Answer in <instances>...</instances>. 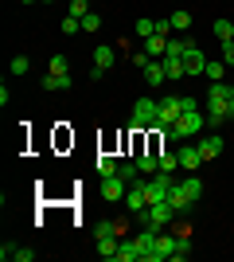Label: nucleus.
Returning a JSON list of instances; mask_svg holds the SVG:
<instances>
[{"label": "nucleus", "instance_id": "nucleus-1", "mask_svg": "<svg viewBox=\"0 0 234 262\" xmlns=\"http://www.w3.org/2000/svg\"><path fill=\"white\" fill-rule=\"evenodd\" d=\"M156 121H160V102H152V98H137V102H133V133L156 129Z\"/></svg>", "mask_w": 234, "mask_h": 262}, {"label": "nucleus", "instance_id": "nucleus-2", "mask_svg": "<svg viewBox=\"0 0 234 262\" xmlns=\"http://www.w3.org/2000/svg\"><path fill=\"white\" fill-rule=\"evenodd\" d=\"M176 247H179V235H172V231H160L145 262H164V258H172V254H176Z\"/></svg>", "mask_w": 234, "mask_h": 262}, {"label": "nucleus", "instance_id": "nucleus-3", "mask_svg": "<svg viewBox=\"0 0 234 262\" xmlns=\"http://www.w3.org/2000/svg\"><path fill=\"white\" fill-rule=\"evenodd\" d=\"M176 219V208L168 204V200H160V204H148V211H145V223L148 227H156V231H168V223Z\"/></svg>", "mask_w": 234, "mask_h": 262}, {"label": "nucleus", "instance_id": "nucleus-4", "mask_svg": "<svg viewBox=\"0 0 234 262\" xmlns=\"http://www.w3.org/2000/svg\"><path fill=\"white\" fill-rule=\"evenodd\" d=\"M230 98H234V86H226V82H211V90H207V114H226Z\"/></svg>", "mask_w": 234, "mask_h": 262}, {"label": "nucleus", "instance_id": "nucleus-5", "mask_svg": "<svg viewBox=\"0 0 234 262\" xmlns=\"http://www.w3.org/2000/svg\"><path fill=\"white\" fill-rule=\"evenodd\" d=\"M203 125H207V118H203L199 110H188V114H179L176 121V133H179V141H188V137H199Z\"/></svg>", "mask_w": 234, "mask_h": 262}, {"label": "nucleus", "instance_id": "nucleus-6", "mask_svg": "<svg viewBox=\"0 0 234 262\" xmlns=\"http://www.w3.org/2000/svg\"><path fill=\"white\" fill-rule=\"evenodd\" d=\"M125 192H129V180L125 176H101V200H125Z\"/></svg>", "mask_w": 234, "mask_h": 262}, {"label": "nucleus", "instance_id": "nucleus-7", "mask_svg": "<svg viewBox=\"0 0 234 262\" xmlns=\"http://www.w3.org/2000/svg\"><path fill=\"white\" fill-rule=\"evenodd\" d=\"M184 71H188V75H195V78H199L203 71H207V55H203L195 43H188V47H184Z\"/></svg>", "mask_w": 234, "mask_h": 262}, {"label": "nucleus", "instance_id": "nucleus-8", "mask_svg": "<svg viewBox=\"0 0 234 262\" xmlns=\"http://www.w3.org/2000/svg\"><path fill=\"white\" fill-rule=\"evenodd\" d=\"M125 208L133 211V215H145L148 211V200H145V188L141 184H129V192H125V200H121Z\"/></svg>", "mask_w": 234, "mask_h": 262}, {"label": "nucleus", "instance_id": "nucleus-9", "mask_svg": "<svg viewBox=\"0 0 234 262\" xmlns=\"http://www.w3.org/2000/svg\"><path fill=\"white\" fill-rule=\"evenodd\" d=\"M199 164H203L199 145H184V149H179V168H184V172H199Z\"/></svg>", "mask_w": 234, "mask_h": 262}, {"label": "nucleus", "instance_id": "nucleus-10", "mask_svg": "<svg viewBox=\"0 0 234 262\" xmlns=\"http://www.w3.org/2000/svg\"><path fill=\"white\" fill-rule=\"evenodd\" d=\"M113 63H117V47L113 43H98L94 47V67H98V71H110Z\"/></svg>", "mask_w": 234, "mask_h": 262}, {"label": "nucleus", "instance_id": "nucleus-11", "mask_svg": "<svg viewBox=\"0 0 234 262\" xmlns=\"http://www.w3.org/2000/svg\"><path fill=\"white\" fill-rule=\"evenodd\" d=\"M179 114H184L179 98H164V102H160V121H156V129H160V125H172V121H179Z\"/></svg>", "mask_w": 234, "mask_h": 262}, {"label": "nucleus", "instance_id": "nucleus-12", "mask_svg": "<svg viewBox=\"0 0 234 262\" xmlns=\"http://www.w3.org/2000/svg\"><path fill=\"white\" fill-rule=\"evenodd\" d=\"M199 153H203V161H215V157L223 153V137H219V133H207V137H199Z\"/></svg>", "mask_w": 234, "mask_h": 262}, {"label": "nucleus", "instance_id": "nucleus-13", "mask_svg": "<svg viewBox=\"0 0 234 262\" xmlns=\"http://www.w3.org/2000/svg\"><path fill=\"white\" fill-rule=\"evenodd\" d=\"M168 204H172V208H176V215H188V211H191V204H195V200H191L188 192H184V188H179V180H176V188H172V192H168Z\"/></svg>", "mask_w": 234, "mask_h": 262}, {"label": "nucleus", "instance_id": "nucleus-14", "mask_svg": "<svg viewBox=\"0 0 234 262\" xmlns=\"http://www.w3.org/2000/svg\"><path fill=\"white\" fill-rule=\"evenodd\" d=\"M156 235H160V231H156V227H145V231H141V235H133L137 251H141V258H148V251H152V243H156Z\"/></svg>", "mask_w": 234, "mask_h": 262}, {"label": "nucleus", "instance_id": "nucleus-15", "mask_svg": "<svg viewBox=\"0 0 234 262\" xmlns=\"http://www.w3.org/2000/svg\"><path fill=\"white\" fill-rule=\"evenodd\" d=\"M164 75H168V82H176V78H184L188 71H184V59L179 55H164Z\"/></svg>", "mask_w": 234, "mask_h": 262}, {"label": "nucleus", "instance_id": "nucleus-16", "mask_svg": "<svg viewBox=\"0 0 234 262\" xmlns=\"http://www.w3.org/2000/svg\"><path fill=\"white\" fill-rule=\"evenodd\" d=\"M145 82H148V86H164V82H168V75H164V63H156V59H152V63L145 67Z\"/></svg>", "mask_w": 234, "mask_h": 262}, {"label": "nucleus", "instance_id": "nucleus-17", "mask_svg": "<svg viewBox=\"0 0 234 262\" xmlns=\"http://www.w3.org/2000/svg\"><path fill=\"white\" fill-rule=\"evenodd\" d=\"M145 51L152 55V59H164V55H168V35H148V39H145Z\"/></svg>", "mask_w": 234, "mask_h": 262}, {"label": "nucleus", "instance_id": "nucleus-18", "mask_svg": "<svg viewBox=\"0 0 234 262\" xmlns=\"http://www.w3.org/2000/svg\"><path fill=\"white\" fill-rule=\"evenodd\" d=\"M43 90L55 94V90H70V75H47L43 78Z\"/></svg>", "mask_w": 234, "mask_h": 262}, {"label": "nucleus", "instance_id": "nucleus-19", "mask_svg": "<svg viewBox=\"0 0 234 262\" xmlns=\"http://www.w3.org/2000/svg\"><path fill=\"white\" fill-rule=\"evenodd\" d=\"M117 247H121V243H117V235L98 239V254H101V258H117Z\"/></svg>", "mask_w": 234, "mask_h": 262}, {"label": "nucleus", "instance_id": "nucleus-20", "mask_svg": "<svg viewBox=\"0 0 234 262\" xmlns=\"http://www.w3.org/2000/svg\"><path fill=\"white\" fill-rule=\"evenodd\" d=\"M179 188H184L191 200H199V196H203V180H199L195 172H188V180H179Z\"/></svg>", "mask_w": 234, "mask_h": 262}, {"label": "nucleus", "instance_id": "nucleus-21", "mask_svg": "<svg viewBox=\"0 0 234 262\" xmlns=\"http://www.w3.org/2000/svg\"><path fill=\"white\" fill-rule=\"evenodd\" d=\"M47 75H70V59H67V55H51V63H47Z\"/></svg>", "mask_w": 234, "mask_h": 262}, {"label": "nucleus", "instance_id": "nucleus-22", "mask_svg": "<svg viewBox=\"0 0 234 262\" xmlns=\"http://www.w3.org/2000/svg\"><path fill=\"white\" fill-rule=\"evenodd\" d=\"M215 35H219V43H230L234 39V24L230 20H215Z\"/></svg>", "mask_w": 234, "mask_h": 262}, {"label": "nucleus", "instance_id": "nucleus-23", "mask_svg": "<svg viewBox=\"0 0 234 262\" xmlns=\"http://www.w3.org/2000/svg\"><path fill=\"white\" fill-rule=\"evenodd\" d=\"M160 157V172H176L179 168V153H156Z\"/></svg>", "mask_w": 234, "mask_h": 262}, {"label": "nucleus", "instance_id": "nucleus-24", "mask_svg": "<svg viewBox=\"0 0 234 262\" xmlns=\"http://www.w3.org/2000/svg\"><path fill=\"white\" fill-rule=\"evenodd\" d=\"M117 258H121V262H137V258H141L137 243H121V247H117Z\"/></svg>", "mask_w": 234, "mask_h": 262}, {"label": "nucleus", "instance_id": "nucleus-25", "mask_svg": "<svg viewBox=\"0 0 234 262\" xmlns=\"http://www.w3.org/2000/svg\"><path fill=\"white\" fill-rule=\"evenodd\" d=\"M8 71L12 75H28V71H32V59H28V55H16V59L8 63Z\"/></svg>", "mask_w": 234, "mask_h": 262}, {"label": "nucleus", "instance_id": "nucleus-26", "mask_svg": "<svg viewBox=\"0 0 234 262\" xmlns=\"http://www.w3.org/2000/svg\"><path fill=\"white\" fill-rule=\"evenodd\" d=\"M133 35H141V39L156 35V20H137V24H133Z\"/></svg>", "mask_w": 234, "mask_h": 262}, {"label": "nucleus", "instance_id": "nucleus-27", "mask_svg": "<svg viewBox=\"0 0 234 262\" xmlns=\"http://www.w3.org/2000/svg\"><path fill=\"white\" fill-rule=\"evenodd\" d=\"M172 28H176V32H188V28H191V16L184 8H176V12H172Z\"/></svg>", "mask_w": 234, "mask_h": 262}, {"label": "nucleus", "instance_id": "nucleus-28", "mask_svg": "<svg viewBox=\"0 0 234 262\" xmlns=\"http://www.w3.org/2000/svg\"><path fill=\"white\" fill-rule=\"evenodd\" d=\"M203 75L211 78V82H223V78H226V63H207V71H203Z\"/></svg>", "mask_w": 234, "mask_h": 262}, {"label": "nucleus", "instance_id": "nucleus-29", "mask_svg": "<svg viewBox=\"0 0 234 262\" xmlns=\"http://www.w3.org/2000/svg\"><path fill=\"white\" fill-rule=\"evenodd\" d=\"M94 164H98V172H101V176H113V172H117V161H113V157H106V153H101Z\"/></svg>", "mask_w": 234, "mask_h": 262}, {"label": "nucleus", "instance_id": "nucleus-30", "mask_svg": "<svg viewBox=\"0 0 234 262\" xmlns=\"http://www.w3.org/2000/svg\"><path fill=\"white\" fill-rule=\"evenodd\" d=\"M82 32V20H78V16H67V20H63V35H78Z\"/></svg>", "mask_w": 234, "mask_h": 262}, {"label": "nucleus", "instance_id": "nucleus-31", "mask_svg": "<svg viewBox=\"0 0 234 262\" xmlns=\"http://www.w3.org/2000/svg\"><path fill=\"white\" fill-rule=\"evenodd\" d=\"M70 16H78V20L90 16V0H70Z\"/></svg>", "mask_w": 234, "mask_h": 262}, {"label": "nucleus", "instance_id": "nucleus-32", "mask_svg": "<svg viewBox=\"0 0 234 262\" xmlns=\"http://www.w3.org/2000/svg\"><path fill=\"white\" fill-rule=\"evenodd\" d=\"M188 254H191V243H188V235H179V247H176V254H172V258H176V262H184Z\"/></svg>", "mask_w": 234, "mask_h": 262}, {"label": "nucleus", "instance_id": "nucleus-33", "mask_svg": "<svg viewBox=\"0 0 234 262\" xmlns=\"http://www.w3.org/2000/svg\"><path fill=\"white\" fill-rule=\"evenodd\" d=\"M98 28H101V16H94V12L82 16V32H98Z\"/></svg>", "mask_w": 234, "mask_h": 262}, {"label": "nucleus", "instance_id": "nucleus-34", "mask_svg": "<svg viewBox=\"0 0 234 262\" xmlns=\"http://www.w3.org/2000/svg\"><path fill=\"white\" fill-rule=\"evenodd\" d=\"M32 258H35L32 247H16V262H32Z\"/></svg>", "mask_w": 234, "mask_h": 262}, {"label": "nucleus", "instance_id": "nucleus-35", "mask_svg": "<svg viewBox=\"0 0 234 262\" xmlns=\"http://www.w3.org/2000/svg\"><path fill=\"white\" fill-rule=\"evenodd\" d=\"M207 125H215V129H219V125H226V114H207Z\"/></svg>", "mask_w": 234, "mask_h": 262}, {"label": "nucleus", "instance_id": "nucleus-36", "mask_svg": "<svg viewBox=\"0 0 234 262\" xmlns=\"http://www.w3.org/2000/svg\"><path fill=\"white\" fill-rule=\"evenodd\" d=\"M223 63H234V39H230V43H223Z\"/></svg>", "mask_w": 234, "mask_h": 262}, {"label": "nucleus", "instance_id": "nucleus-37", "mask_svg": "<svg viewBox=\"0 0 234 262\" xmlns=\"http://www.w3.org/2000/svg\"><path fill=\"white\" fill-rule=\"evenodd\" d=\"M226 118H234V98H230V106H226Z\"/></svg>", "mask_w": 234, "mask_h": 262}, {"label": "nucleus", "instance_id": "nucleus-38", "mask_svg": "<svg viewBox=\"0 0 234 262\" xmlns=\"http://www.w3.org/2000/svg\"><path fill=\"white\" fill-rule=\"evenodd\" d=\"M39 4H55V0H39Z\"/></svg>", "mask_w": 234, "mask_h": 262}, {"label": "nucleus", "instance_id": "nucleus-39", "mask_svg": "<svg viewBox=\"0 0 234 262\" xmlns=\"http://www.w3.org/2000/svg\"><path fill=\"white\" fill-rule=\"evenodd\" d=\"M20 4H35V0H20Z\"/></svg>", "mask_w": 234, "mask_h": 262}]
</instances>
